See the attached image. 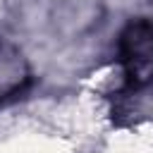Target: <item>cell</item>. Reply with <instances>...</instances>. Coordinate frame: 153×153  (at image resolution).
Returning a JSON list of instances; mask_svg holds the SVG:
<instances>
[{
    "instance_id": "2",
    "label": "cell",
    "mask_w": 153,
    "mask_h": 153,
    "mask_svg": "<svg viewBox=\"0 0 153 153\" xmlns=\"http://www.w3.org/2000/svg\"><path fill=\"white\" fill-rule=\"evenodd\" d=\"M26 81V69H24V62L17 57V55H10V57H0V100L17 93L22 88V84Z\"/></svg>"
},
{
    "instance_id": "1",
    "label": "cell",
    "mask_w": 153,
    "mask_h": 153,
    "mask_svg": "<svg viewBox=\"0 0 153 153\" xmlns=\"http://www.w3.org/2000/svg\"><path fill=\"white\" fill-rule=\"evenodd\" d=\"M120 65L131 86L153 84V22L134 19L129 22L117 41Z\"/></svg>"
}]
</instances>
